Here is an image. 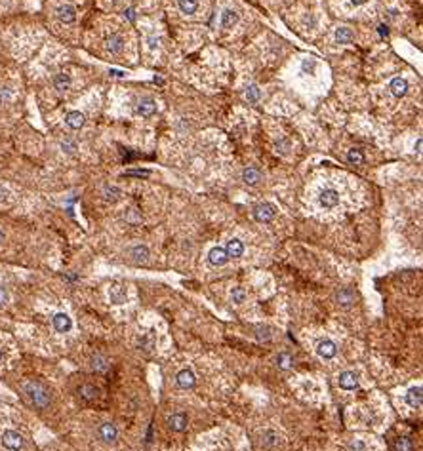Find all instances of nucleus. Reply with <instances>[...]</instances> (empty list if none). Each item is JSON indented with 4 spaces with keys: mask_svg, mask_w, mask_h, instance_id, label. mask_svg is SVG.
<instances>
[{
    "mask_svg": "<svg viewBox=\"0 0 423 451\" xmlns=\"http://www.w3.org/2000/svg\"><path fill=\"white\" fill-rule=\"evenodd\" d=\"M318 204L322 207H326V209L336 207L337 204H339V193H337L336 189H332V187L324 189L322 193L318 195Z\"/></svg>",
    "mask_w": 423,
    "mask_h": 451,
    "instance_id": "nucleus-4",
    "label": "nucleus"
},
{
    "mask_svg": "<svg viewBox=\"0 0 423 451\" xmlns=\"http://www.w3.org/2000/svg\"><path fill=\"white\" fill-rule=\"evenodd\" d=\"M406 403L414 407V409H420L423 403V389L422 387H412L406 394Z\"/></svg>",
    "mask_w": 423,
    "mask_h": 451,
    "instance_id": "nucleus-12",
    "label": "nucleus"
},
{
    "mask_svg": "<svg viewBox=\"0 0 423 451\" xmlns=\"http://www.w3.org/2000/svg\"><path fill=\"white\" fill-rule=\"evenodd\" d=\"M389 90H391V94H393L395 98H404L406 92H408V82H406V78H400V76L393 78L391 84H389Z\"/></svg>",
    "mask_w": 423,
    "mask_h": 451,
    "instance_id": "nucleus-16",
    "label": "nucleus"
},
{
    "mask_svg": "<svg viewBox=\"0 0 423 451\" xmlns=\"http://www.w3.org/2000/svg\"><path fill=\"white\" fill-rule=\"evenodd\" d=\"M2 446L8 451H23L25 450V438L17 430H4L0 436Z\"/></svg>",
    "mask_w": 423,
    "mask_h": 451,
    "instance_id": "nucleus-2",
    "label": "nucleus"
},
{
    "mask_svg": "<svg viewBox=\"0 0 423 451\" xmlns=\"http://www.w3.org/2000/svg\"><path fill=\"white\" fill-rule=\"evenodd\" d=\"M256 331H258V339L260 341H269L271 339V329L267 328V326H258Z\"/></svg>",
    "mask_w": 423,
    "mask_h": 451,
    "instance_id": "nucleus-38",
    "label": "nucleus"
},
{
    "mask_svg": "<svg viewBox=\"0 0 423 451\" xmlns=\"http://www.w3.org/2000/svg\"><path fill=\"white\" fill-rule=\"evenodd\" d=\"M128 255L132 257L134 263H145L149 259V250H147V246H134V248H130Z\"/></svg>",
    "mask_w": 423,
    "mask_h": 451,
    "instance_id": "nucleus-19",
    "label": "nucleus"
},
{
    "mask_svg": "<svg viewBox=\"0 0 423 451\" xmlns=\"http://www.w3.org/2000/svg\"><path fill=\"white\" fill-rule=\"evenodd\" d=\"M225 253H227L229 259L242 257V253H244V244H242L238 238H233V240H229L227 246H225Z\"/></svg>",
    "mask_w": 423,
    "mask_h": 451,
    "instance_id": "nucleus-17",
    "label": "nucleus"
},
{
    "mask_svg": "<svg viewBox=\"0 0 423 451\" xmlns=\"http://www.w3.org/2000/svg\"><path fill=\"white\" fill-rule=\"evenodd\" d=\"M69 86H71V76H69V74H65V73L55 74V78H53V88H55L57 92H67Z\"/></svg>",
    "mask_w": 423,
    "mask_h": 451,
    "instance_id": "nucleus-28",
    "label": "nucleus"
},
{
    "mask_svg": "<svg viewBox=\"0 0 423 451\" xmlns=\"http://www.w3.org/2000/svg\"><path fill=\"white\" fill-rule=\"evenodd\" d=\"M124 17L128 19V21H136V10L134 8H128V10H124Z\"/></svg>",
    "mask_w": 423,
    "mask_h": 451,
    "instance_id": "nucleus-42",
    "label": "nucleus"
},
{
    "mask_svg": "<svg viewBox=\"0 0 423 451\" xmlns=\"http://www.w3.org/2000/svg\"><path fill=\"white\" fill-rule=\"evenodd\" d=\"M305 25H307V27H315V25H317V19L311 15V17H307V19H305Z\"/></svg>",
    "mask_w": 423,
    "mask_h": 451,
    "instance_id": "nucleus-47",
    "label": "nucleus"
},
{
    "mask_svg": "<svg viewBox=\"0 0 423 451\" xmlns=\"http://www.w3.org/2000/svg\"><path fill=\"white\" fill-rule=\"evenodd\" d=\"M76 392H78V396H80L82 400H88V402H90V400H96V398H98V389H96L94 385H90V383H84V385H80Z\"/></svg>",
    "mask_w": 423,
    "mask_h": 451,
    "instance_id": "nucleus-23",
    "label": "nucleus"
},
{
    "mask_svg": "<svg viewBox=\"0 0 423 451\" xmlns=\"http://www.w3.org/2000/svg\"><path fill=\"white\" fill-rule=\"evenodd\" d=\"M126 175H134V177H147L149 171L147 170H134V171H126Z\"/></svg>",
    "mask_w": 423,
    "mask_h": 451,
    "instance_id": "nucleus-41",
    "label": "nucleus"
},
{
    "mask_svg": "<svg viewBox=\"0 0 423 451\" xmlns=\"http://www.w3.org/2000/svg\"><path fill=\"white\" fill-rule=\"evenodd\" d=\"M377 33H379L381 37H389V29H387V25H379V27H377Z\"/></svg>",
    "mask_w": 423,
    "mask_h": 451,
    "instance_id": "nucleus-45",
    "label": "nucleus"
},
{
    "mask_svg": "<svg viewBox=\"0 0 423 451\" xmlns=\"http://www.w3.org/2000/svg\"><path fill=\"white\" fill-rule=\"evenodd\" d=\"M147 42H149V50H157V48H159V38H157V37H153V35H151Z\"/></svg>",
    "mask_w": 423,
    "mask_h": 451,
    "instance_id": "nucleus-43",
    "label": "nucleus"
},
{
    "mask_svg": "<svg viewBox=\"0 0 423 451\" xmlns=\"http://www.w3.org/2000/svg\"><path fill=\"white\" fill-rule=\"evenodd\" d=\"M52 322H53V328L57 329L59 333H67V331L73 329V320L69 318V314H65V312H57Z\"/></svg>",
    "mask_w": 423,
    "mask_h": 451,
    "instance_id": "nucleus-11",
    "label": "nucleus"
},
{
    "mask_svg": "<svg viewBox=\"0 0 423 451\" xmlns=\"http://www.w3.org/2000/svg\"><path fill=\"white\" fill-rule=\"evenodd\" d=\"M118 2H120V0H112V4H118Z\"/></svg>",
    "mask_w": 423,
    "mask_h": 451,
    "instance_id": "nucleus-52",
    "label": "nucleus"
},
{
    "mask_svg": "<svg viewBox=\"0 0 423 451\" xmlns=\"http://www.w3.org/2000/svg\"><path fill=\"white\" fill-rule=\"evenodd\" d=\"M351 2H353V4H355V6H361V4H364V2H366V0H351Z\"/></svg>",
    "mask_w": 423,
    "mask_h": 451,
    "instance_id": "nucleus-49",
    "label": "nucleus"
},
{
    "mask_svg": "<svg viewBox=\"0 0 423 451\" xmlns=\"http://www.w3.org/2000/svg\"><path fill=\"white\" fill-rule=\"evenodd\" d=\"M107 50L111 53H120L124 50V38L120 37V35H111V37L107 38Z\"/></svg>",
    "mask_w": 423,
    "mask_h": 451,
    "instance_id": "nucleus-24",
    "label": "nucleus"
},
{
    "mask_svg": "<svg viewBox=\"0 0 423 451\" xmlns=\"http://www.w3.org/2000/svg\"><path fill=\"white\" fill-rule=\"evenodd\" d=\"M8 196H10V193L6 191V189H2L0 187V202H4V200H8Z\"/></svg>",
    "mask_w": 423,
    "mask_h": 451,
    "instance_id": "nucleus-46",
    "label": "nucleus"
},
{
    "mask_svg": "<svg viewBox=\"0 0 423 451\" xmlns=\"http://www.w3.org/2000/svg\"><path fill=\"white\" fill-rule=\"evenodd\" d=\"M2 240H4V231L0 229V242H2Z\"/></svg>",
    "mask_w": 423,
    "mask_h": 451,
    "instance_id": "nucleus-50",
    "label": "nucleus"
},
{
    "mask_svg": "<svg viewBox=\"0 0 423 451\" xmlns=\"http://www.w3.org/2000/svg\"><path fill=\"white\" fill-rule=\"evenodd\" d=\"M254 219L260 221V223H269V221L274 219V215H276V207L273 206V204H269V202H263V204H258V206L254 207Z\"/></svg>",
    "mask_w": 423,
    "mask_h": 451,
    "instance_id": "nucleus-3",
    "label": "nucleus"
},
{
    "mask_svg": "<svg viewBox=\"0 0 423 451\" xmlns=\"http://www.w3.org/2000/svg\"><path fill=\"white\" fill-rule=\"evenodd\" d=\"M136 112L143 118H149L157 112V101L153 98H141L136 105Z\"/></svg>",
    "mask_w": 423,
    "mask_h": 451,
    "instance_id": "nucleus-6",
    "label": "nucleus"
},
{
    "mask_svg": "<svg viewBox=\"0 0 423 451\" xmlns=\"http://www.w3.org/2000/svg\"><path fill=\"white\" fill-rule=\"evenodd\" d=\"M231 301L237 303V305L244 303V301H246V292H244V288H233V292H231Z\"/></svg>",
    "mask_w": 423,
    "mask_h": 451,
    "instance_id": "nucleus-35",
    "label": "nucleus"
},
{
    "mask_svg": "<svg viewBox=\"0 0 423 451\" xmlns=\"http://www.w3.org/2000/svg\"><path fill=\"white\" fill-rule=\"evenodd\" d=\"M175 383L179 389H193L195 387V375L191 369H181L177 375H175Z\"/></svg>",
    "mask_w": 423,
    "mask_h": 451,
    "instance_id": "nucleus-13",
    "label": "nucleus"
},
{
    "mask_svg": "<svg viewBox=\"0 0 423 451\" xmlns=\"http://www.w3.org/2000/svg\"><path fill=\"white\" fill-rule=\"evenodd\" d=\"M109 301H111L112 305H122V303H126V290L124 288H122V286H118V284L111 286V288H109Z\"/></svg>",
    "mask_w": 423,
    "mask_h": 451,
    "instance_id": "nucleus-20",
    "label": "nucleus"
},
{
    "mask_svg": "<svg viewBox=\"0 0 423 451\" xmlns=\"http://www.w3.org/2000/svg\"><path fill=\"white\" fill-rule=\"evenodd\" d=\"M337 383H339V389L355 390L359 387V375H357L355 371H343V373L337 377Z\"/></svg>",
    "mask_w": 423,
    "mask_h": 451,
    "instance_id": "nucleus-8",
    "label": "nucleus"
},
{
    "mask_svg": "<svg viewBox=\"0 0 423 451\" xmlns=\"http://www.w3.org/2000/svg\"><path fill=\"white\" fill-rule=\"evenodd\" d=\"M61 149L63 152H67V154H75L76 150H78V145H76V141H73V139H63Z\"/></svg>",
    "mask_w": 423,
    "mask_h": 451,
    "instance_id": "nucleus-36",
    "label": "nucleus"
},
{
    "mask_svg": "<svg viewBox=\"0 0 423 451\" xmlns=\"http://www.w3.org/2000/svg\"><path fill=\"white\" fill-rule=\"evenodd\" d=\"M280 444V436L273 430H265L262 434V446L263 448H274Z\"/></svg>",
    "mask_w": 423,
    "mask_h": 451,
    "instance_id": "nucleus-26",
    "label": "nucleus"
},
{
    "mask_svg": "<svg viewBox=\"0 0 423 451\" xmlns=\"http://www.w3.org/2000/svg\"><path fill=\"white\" fill-rule=\"evenodd\" d=\"M334 38H336L337 44H351L353 38H355V35H353V31H351L349 27H339V29H336Z\"/></svg>",
    "mask_w": 423,
    "mask_h": 451,
    "instance_id": "nucleus-25",
    "label": "nucleus"
},
{
    "mask_svg": "<svg viewBox=\"0 0 423 451\" xmlns=\"http://www.w3.org/2000/svg\"><path fill=\"white\" fill-rule=\"evenodd\" d=\"M90 366H92V369H94L96 373H107L109 367H111V364H109V360H107L105 356H100V354H98V356L92 358V364H90Z\"/></svg>",
    "mask_w": 423,
    "mask_h": 451,
    "instance_id": "nucleus-22",
    "label": "nucleus"
},
{
    "mask_svg": "<svg viewBox=\"0 0 423 451\" xmlns=\"http://www.w3.org/2000/svg\"><path fill=\"white\" fill-rule=\"evenodd\" d=\"M237 23H238V13L235 10H225L221 13V27L223 29H231V27H235Z\"/></svg>",
    "mask_w": 423,
    "mask_h": 451,
    "instance_id": "nucleus-27",
    "label": "nucleus"
},
{
    "mask_svg": "<svg viewBox=\"0 0 423 451\" xmlns=\"http://www.w3.org/2000/svg\"><path fill=\"white\" fill-rule=\"evenodd\" d=\"M120 196H122V191H120L118 187H111V185H107V187L103 189V198H105L107 202H118V200H120Z\"/></svg>",
    "mask_w": 423,
    "mask_h": 451,
    "instance_id": "nucleus-30",
    "label": "nucleus"
},
{
    "mask_svg": "<svg viewBox=\"0 0 423 451\" xmlns=\"http://www.w3.org/2000/svg\"><path fill=\"white\" fill-rule=\"evenodd\" d=\"M98 436H100L101 442L112 444V442H116V438H118V428H116V425H112V423H101L100 428H98Z\"/></svg>",
    "mask_w": 423,
    "mask_h": 451,
    "instance_id": "nucleus-5",
    "label": "nucleus"
},
{
    "mask_svg": "<svg viewBox=\"0 0 423 451\" xmlns=\"http://www.w3.org/2000/svg\"><path fill=\"white\" fill-rule=\"evenodd\" d=\"M84 122H86V118H84V114L78 112V110H73V112H69V114L65 116V124H67L71 130H80V128L84 126Z\"/></svg>",
    "mask_w": 423,
    "mask_h": 451,
    "instance_id": "nucleus-18",
    "label": "nucleus"
},
{
    "mask_svg": "<svg viewBox=\"0 0 423 451\" xmlns=\"http://www.w3.org/2000/svg\"><path fill=\"white\" fill-rule=\"evenodd\" d=\"M2 358H4V352H2V349H0V362H2Z\"/></svg>",
    "mask_w": 423,
    "mask_h": 451,
    "instance_id": "nucleus-51",
    "label": "nucleus"
},
{
    "mask_svg": "<svg viewBox=\"0 0 423 451\" xmlns=\"http://www.w3.org/2000/svg\"><path fill=\"white\" fill-rule=\"evenodd\" d=\"M244 98L248 99V103H258L260 99H262V90L258 88L256 84H252L246 88V94H244Z\"/></svg>",
    "mask_w": 423,
    "mask_h": 451,
    "instance_id": "nucleus-31",
    "label": "nucleus"
},
{
    "mask_svg": "<svg viewBox=\"0 0 423 451\" xmlns=\"http://www.w3.org/2000/svg\"><path fill=\"white\" fill-rule=\"evenodd\" d=\"M347 162L353 166H361V164H364V154L359 149H351L347 152Z\"/></svg>",
    "mask_w": 423,
    "mask_h": 451,
    "instance_id": "nucleus-33",
    "label": "nucleus"
},
{
    "mask_svg": "<svg viewBox=\"0 0 423 451\" xmlns=\"http://www.w3.org/2000/svg\"><path fill=\"white\" fill-rule=\"evenodd\" d=\"M337 352V347L334 341H330V339H324V341L318 343V347H317V354L320 356V358H324V360H330V358H334Z\"/></svg>",
    "mask_w": 423,
    "mask_h": 451,
    "instance_id": "nucleus-10",
    "label": "nucleus"
},
{
    "mask_svg": "<svg viewBox=\"0 0 423 451\" xmlns=\"http://www.w3.org/2000/svg\"><path fill=\"white\" fill-rule=\"evenodd\" d=\"M422 145H423V141L422 139H418V143H416V147H414V149H416V152H422Z\"/></svg>",
    "mask_w": 423,
    "mask_h": 451,
    "instance_id": "nucleus-48",
    "label": "nucleus"
},
{
    "mask_svg": "<svg viewBox=\"0 0 423 451\" xmlns=\"http://www.w3.org/2000/svg\"><path fill=\"white\" fill-rule=\"evenodd\" d=\"M301 71L305 74H313L317 71V61H315V59H303V63H301Z\"/></svg>",
    "mask_w": 423,
    "mask_h": 451,
    "instance_id": "nucleus-37",
    "label": "nucleus"
},
{
    "mask_svg": "<svg viewBox=\"0 0 423 451\" xmlns=\"http://www.w3.org/2000/svg\"><path fill=\"white\" fill-rule=\"evenodd\" d=\"M274 149H276V152H280V154H288V150H290V141H286V139H278V141L274 143Z\"/></svg>",
    "mask_w": 423,
    "mask_h": 451,
    "instance_id": "nucleus-39",
    "label": "nucleus"
},
{
    "mask_svg": "<svg viewBox=\"0 0 423 451\" xmlns=\"http://www.w3.org/2000/svg\"><path fill=\"white\" fill-rule=\"evenodd\" d=\"M8 301H10V295H8V292H6L4 288H0V306H4Z\"/></svg>",
    "mask_w": 423,
    "mask_h": 451,
    "instance_id": "nucleus-40",
    "label": "nucleus"
},
{
    "mask_svg": "<svg viewBox=\"0 0 423 451\" xmlns=\"http://www.w3.org/2000/svg\"><path fill=\"white\" fill-rule=\"evenodd\" d=\"M109 74H111V76H114V78H124V76H126L124 71H118V69H111V71H109Z\"/></svg>",
    "mask_w": 423,
    "mask_h": 451,
    "instance_id": "nucleus-44",
    "label": "nucleus"
},
{
    "mask_svg": "<svg viewBox=\"0 0 423 451\" xmlns=\"http://www.w3.org/2000/svg\"><path fill=\"white\" fill-rule=\"evenodd\" d=\"M395 451H414V444H412L410 438L406 436H400V438L395 440Z\"/></svg>",
    "mask_w": 423,
    "mask_h": 451,
    "instance_id": "nucleus-32",
    "label": "nucleus"
},
{
    "mask_svg": "<svg viewBox=\"0 0 423 451\" xmlns=\"http://www.w3.org/2000/svg\"><path fill=\"white\" fill-rule=\"evenodd\" d=\"M23 394H25L27 402L31 403L35 409H48L52 403V392L50 389L40 383V381H29L23 387Z\"/></svg>",
    "mask_w": 423,
    "mask_h": 451,
    "instance_id": "nucleus-1",
    "label": "nucleus"
},
{
    "mask_svg": "<svg viewBox=\"0 0 423 451\" xmlns=\"http://www.w3.org/2000/svg\"><path fill=\"white\" fill-rule=\"evenodd\" d=\"M208 261H210V265H213V267H223L225 263L229 261V257L225 253V248H219V246L212 248L210 251H208Z\"/></svg>",
    "mask_w": 423,
    "mask_h": 451,
    "instance_id": "nucleus-9",
    "label": "nucleus"
},
{
    "mask_svg": "<svg viewBox=\"0 0 423 451\" xmlns=\"http://www.w3.org/2000/svg\"><path fill=\"white\" fill-rule=\"evenodd\" d=\"M276 366L280 367V369H290V367L294 366V358L286 352H280L276 356Z\"/></svg>",
    "mask_w": 423,
    "mask_h": 451,
    "instance_id": "nucleus-34",
    "label": "nucleus"
},
{
    "mask_svg": "<svg viewBox=\"0 0 423 451\" xmlns=\"http://www.w3.org/2000/svg\"><path fill=\"white\" fill-rule=\"evenodd\" d=\"M242 181L246 185H250V187L258 185L262 181V171L256 170V168H246V170L242 171Z\"/></svg>",
    "mask_w": 423,
    "mask_h": 451,
    "instance_id": "nucleus-21",
    "label": "nucleus"
},
{
    "mask_svg": "<svg viewBox=\"0 0 423 451\" xmlns=\"http://www.w3.org/2000/svg\"><path fill=\"white\" fill-rule=\"evenodd\" d=\"M166 423H168V427H170L172 432H183L187 428V417L183 413L170 415V417L166 419Z\"/></svg>",
    "mask_w": 423,
    "mask_h": 451,
    "instance_id": "nucleus-15",
    "label": "nucleus"
},
{
    "mask_svg": "<svg viewBox=\"0 0 423 451\" xmlns=\"http://www.w3.org/2000/svg\"><path fill=\"white\" fill-rule=\"evenodd\" d=\"M177 6H179L181 13L191 15L199 10V0H177Z\"/></svg>",
    "mask_w": 423,
    "mask_h": 451,
    "instance_id": "nucleus-29",
    "label": "nucleus"
},
{
    "mask_svg": "<svg viewBox=\"0 0 423 451\" xmlns=\"http://www.w3.org/2000/svg\"><path fill=\"white\" fill-rule=\"evenodd\" d=\"M55 15H57V19L65 25H71L76 21V10H75V6H71V4H63V6H59V8L55 10Z\"/></svg>",
    "mask_w": 423,
    "mask_h": 451,
    "instance_id": "nucleus-7",
    "label": "nucleus"
},
{
    "mask_svg": "<svg viewBox=\"0 0 423 451\" xmlns=\"http://www.w3.org/2000/svg\"><path fill=\"white\" fill-rule=\"evenodd\" d=\"M334 299H336V303L339 306L349 308V306H353V303H355V293H353V290H349V288H341V290L336 293Z\"/></svg>",
    "mask_w": 423,
    "mask_h": 451,
    "instance_id": "nucleus-14",
    "label": "nucleus"
}]
</instances>
